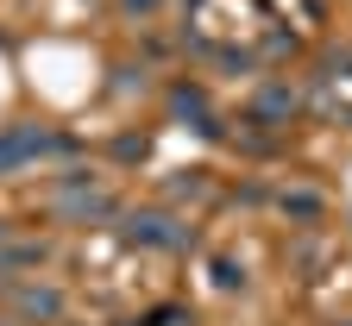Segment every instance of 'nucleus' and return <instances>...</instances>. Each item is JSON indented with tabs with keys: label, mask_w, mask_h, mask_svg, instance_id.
Here are the masks:
<instances>
[{
	"label": "nucleus",
	"mask_w": 352,
	"mask_h": 326,
	"mask_svg": "<svg viewBox=\"0 0 352 326\" xmlns=\"http://www.w3.org/2000/svg\"><path fill=\"white\" fill-rule=\"evenodd\" d=\"M76 151V138H63V132H51V126H0V182L7 176H19V170H32V163H51V157H69Z\"/></svg>",
	"instance_id": "1"
},
{
	"label": "nucleus",
	"mask_w": 352,
	"mask_h": 326,
	"mask_svg": "<svg viewBox=\"0 0 352 326\" xmlns=\"http://www.w3.org/2000/svg\"><path fill=\"white\" fill-rule=\"evenodd\" d=\"M120 239L132 245V251H195V226L183 220V213H170V207H132L126 213V226H120Z\"/></svg>",
	"instance_id": "2"
},
{
	"label": "nucleus",
	"mask_w": 352,
	"mask_h": 326,
	"mask_svg": "<svg viewBox=\"0 0 352 326\" xmlns=\"http://www.w3.org/2000/svg\"><path fill=\"white\" fill-rule=\"evenodd\" d=\"M107 213H120V201H113L88 170H63V176H57V189H51V220H63V226H95V220H107Z\"/></svg>",
	"instance_id": "3"
},
{
	"label": "nucleus",
	"mask_w": 352,
	"mask_h": 326,
	"mask_svg": "<svg viewBox=\"0 0 352 326\" xmlns=\"http://www.w3.org/2000/svg\"><path fill=\"white\" fill-rule=\"evenodd\" d=\"M7 314L19 326H51L69 314V295L57 283H38V276H25V283H7Z\"/></svg>",
	"instance_id": "4"
},
{
	"label": "nucleus",
	"mask_w": 352,
	"mask_h": 326,
	"mask_svg": "<svg viewBox=\"0 0 352 326\" xmlns=\"http://www.w3.org/2000/svg\"><path fill=\"white\" fill-rule=\"evenodd\" d=\"M44 264H51V239H25V232H13V239H0V289L7 283H25V276H38Z\"/></svg>",
	"instance_id": "5"
},
{
	"label": "nucleus",
	"mask_w": 352,
	"mask_h": 326,
	"mask_svg": "<svg viewBox=\"0 0 352 326\" xmlns=\"http://www.w3.org/2000/svg\"><path fill=\"white\" fill-rule=\"evenodd\" d=\"M277 207H283L296 226H315V220H321V195H308V189H289V195H277Z\"/></svg>",
	"instance_id": "6"
},
{
	"label": "nucleus",
	"mask_w": 352,
	"mask_h": 326,
	"mask_svg": "<svg viewBox=\"0 0 352 326\" xmlns=\"http://www.w3.org/2000/svg\"><path fill=\"white\" fill-rule=\"evenodd\" d=\"M289 113H296L289 88H264V95H258V119H289Z\"/></svg>",
	"instance_id": "7"
},
{
	"label": "nucleus",
	"mask_w": 352,
	"mask_h": 326,
	"mask_svg": "<svg viewBox=\"0 0 352 326\" xmlns=\"http://www.w3.org/2000/svg\"><path fill=\"white\" fill-rule=\"evenodd\" d=\"M157 7H164V0H120V13H126V19H151Z\"/></svg>",
	"instance_id": "8"
},
{
	"label": "nucleus",
	"mask_w": 352,
	"mask_h": 326,
	"mask_svg": "<svg viewBox=\"0 0 352 326\" xmlns=\"http://www.w3.org/2000/svg\"><path fill=\"white\" fill-rule=\"evenodd\" d=\"M0 239H13V226H7V220H0Z\"/></svg>",
	"instance_id": "9"
}]
</instances>
